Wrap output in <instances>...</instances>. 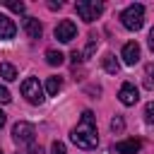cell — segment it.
I'll use <instances>...</instances> for the list:
<instances>
[{
  "instance_id": "15",
  "label": "cell",
  "mask_w": 154,
  "mask_h": 154,
  "mask_svg": "<svg viewBox=\"0 0 154 154\" xmlns=\"http://www.w3.org/2000/svg\"><path fill=\"white\" fill-rule=\"evenodd\" d=\"M60 89H63V79H60V77H48V82H46V91H48V96H55Z\"/></svg>"
},
{
  "instance_id": "23",
  "label": "cell",
  "mask_w": 154,
  "mask_h": 154,
  "mask_svg": "<svg viewBox=\"0 0 154 154\" xmlns=\"http://www.w3.org/2000/svg\"><path fill=\"white\" fill-rule=\"evenodd\" d=\"M70 58H72V63H79V60H82V53H79V51H72Z\"/></svg>"
},
{
  "instance_id": "3",
  "label": "cell",
  "mask_w": 154,
  "mask_h": 154,
  "mask_svg": "<svg viewBox=\"0 0 154 154\" xmlns=\"http://www.w3.org/2000/svg\"><path fill=\"white\" fill-rule=\"evenodd\" d=\"M75 12L79 14V19L94 22V19L103 12V2H96V0H79V2H75Z\"/></svg>"
},
{
  "instance_id": "13",
  "label": "cell",
  "mask_w": 154,
  "mask_h": 154,
  "mask_svg": "<svg viewBox=\"0 0 154 154\" xmlns=\"http://www.w3.org/2000/svg\"><path fill=\"white\" fill-rule=\"evenodd\" d=\"M0 77H2L5 82L17 79V70H14V65H10V63H0Z\"/></svg>"
},
{
  "instance_id": "12",
  "label": "cell",
  "mask_w": 154,
  "mask_h": 154,
  "mask_svg": "<svg viewBox=\"0 0 154 154\" xmlns=\"http://www.w3.org/2000/svg\"><path fill=\"white\" fill-rule=\"evenodd\" d=\"M101 63H103V70H106L108 75H116V72L120 70V65H118V60H116V55H113V53H106Z\"/></svg>"
},
{
  "instance_id": "17",
  "label": "cell",
  "mask_w": 154,
  "mask_h": 154,
  "mask_svg": "<svg viewBox=\"0 0 154 154\" xmlns=\"http://www.w3.org/2000/svg\"><path fill=\"white\" fill-rule=\"evenodd\" d=\"M111 130H113V132H123V130H125V120H123L120 116H116V118L111 120Z\"/></svg>"
},
{
  "instance_id": "24",
  "label": "cell",
  "mask_w": 154,
  "mask_h": 154,
  "mask_svg": "<svg viewBox=\"0 0 154 154\" xmlns=\"http://www.w3.org/2000/svg\"><path fill=\"white\" fill-rule=\"evenodd\" d=\"M149 48H152V53H154V29L149 31Z\"/></svg>"
},
{
  "instance_id": "26",
  "label": "cell",
  "mask_w": 154,
  "mask_h": 154,
  "mask_svg": "<svg viewBox=\"0 0 154 154\" xmlns=\"http://www.w3.org/2000/svg\"><path fill=\"white\" fill-rule=\"evenodd\" d=\"M0 154H5V152H2V149H0Z\"/></svg>"
},
{
  "instance_id": "25",
  "label": "cell",
  "mask_w": 154,
  "mask_h": 154,
  "mask_svg": "<svg viewBox=\"0 0 154 154\" xmlns=\"http://www.w3.org/2000/svg\"><path fill=\"white\" fill-rule=\"evenodd\" d=\"M5 123H7V118H5V113H2V111H0V128H2V125H5Z\"/></svg>"
},
{
  "instance_id": "22",
  "label": "cell",
  "mask_w": 154,
  "mask_h": 154,
  "mask_svg": "<svg viewBox=\"0 0 154 154\" xmlns=\"http://www.w3.org/2000/svg\"><path fill=\"white\" fill-rule=\"evenodd\" d=\"M94 48H96V38H91V41H89V46H87V51H84V53H87V55H91V53H94Z\"/></svg>"
},
{
  "instance_id": "20",
  "label": "cell",
  "mask_w": 154,
  "mask_h": 154,
  "mask_svg": "<svg viewBox=\"0 0 154 154\" xmlns=\"http://www.w3.org/2000/svg\"><path fill=\"white\" fill-rule=\"evenodd\" d=\"M12 96H10V91H7V87L5 84H0V103H7Z\"/></svg>"
},
{
  "instance_id": "9",
  "label": "cell",
  "mask_w": 154,
  "mask_h": 154,
  "mask_svg": "<svg viewBox=\"0 0 154 154\" xmlns=\"http://www.w3.org/2000/svg\"><path fill=\"white\" fill-rule=\"evenodd\" d=\"M24 31H26V36L29 38H41V34H43V26H41V22L36 19V17H26L24 19Z\"/></svg>"
},
{
  "instance_id": "16",
  "label": "cell",
  "mask_w": 154,
  "mask_h": 154,
  "mask_svg": "<svg viewBox=\"0 0 154 154\" xmlns=\"http://www.w3.org/2000/svg\"><path fill=\"white\" fill-rule=\"evenodd\" d=\"M144 87L147 89H154V63L144 65Z\"/></svg>"
},
{
  "instance_id": "4",
  "label": "cell",
  "mask_w": 154,
  "mask_h": 154,
  "mask_svg": "<svg viewBox=\"0 0 154 154\" xmlns=\"http://www.w3.org/2000/svg\"><path fill=\"white\" fill-rule=\"evenodd\" d=\"M22 96L29 101V103H41L46 96H43V87H41V82L36 79V77H26L24 82H22Z\"/></svg>"
},
{
  "instance_id": "7",
  "label": "cell",
  "mask_w": 154,
  "mask_h": 154,
  "mask_svg": "<svg viewBox=\"0 0 154 154\" xmlns=\"http://www.w3.org/2000/svg\"><path fill=\"white\" fill-rule=\"evenodd\" d=\"M118 99H120L123 106H135L137 99H140V91H137V87H135L132 82H125V84L120 87V91H118Z\"/></svg>"
},
{
  "instance_id": "14",
  "label": "cell",
  "mask_w": 154,
  "mask_h": 154,
  "mask_svg": "<svg viewBox=\"0 0 154 154\" xmlns=\"http://www.w3.org/2000/svg\"><path fill=\"white\" fill-rule=\"evenodd\" d=\"M63 60H65V55L60 51H55V48H48L46 51V63L48 65H63Z\"/></svg>"
},
{
  "instance_id": "21",
  "label": "cell",
  "mask_w": 154,
  "mask_h": 154,
  "mask_svg": "<svg viewBox=\"0 0 154 154\" xmlns=\"http://www.w3.org/2000/svg\"><path fill=\"white\" fill-rule=\"evenodd\" d=\"M7 7H10V10H12V12H19V14H22V12H24V2H10V5H7Z\"/></svg>"
},
{
  "instance_id": "1",
  "label": "cell",
  "mask_w": 154,
  "mask_h": 154,
  "mask_svg": "<svg viewBox=\"0 0 154 154\" xmlns=\"http://www.w3.org/2000/svg\"><path fill=\"white\" fill-rule=\"evenodd\" d=\"M70 140L79 149H94L99 144V132H96V123H94V113L91 111H84L82 113V120L70 132Z\"/></svg>"
},
{
  "instance_id": "6",
  "label": "cell",
  "mask_w": 154,
  "mask_h": 154,
  "mask_svg": "<svg viewBox=\"0 0 154 154\" xmlns=\"http://www.w3.org/2000/svg\"><path fill=\"white\" fill-rule=\"evenodd\" d=\"M75 36H77V26H75L72 19H63V22H58V26H55V38H58L60 43H70Z\"/></svg>"
},
{
  "instance_id": "5",
  "label": "cell",
  "mask_w": 154,
  "mask_h": 154,
  "mask_svg": "<svg viewBox=\"0 0 154 154\" xmlns=\"http://www.w3.org/2000/svg\"><path fill=\"white\" fill-rule=\"evenodd\" d=\"M12 140H14V144H19V147H24V144H34V140H36V130H34V125L26 123V120H19V123L12 128Z\"/></svg>"
},
{
  "instance_id": "11",
  "label": "cell",
  "mask_w": 154,
  "mask_h": 154,
  "mask_svg": "<svg viewBox=\"0 0 154 154\" xmlns=\"http://www.w3.org/2000/svg\"><path fill=\"white\" fill-rule=\"evenodd\" d=\"M140 147H142L140 140H123V142L116 144V152H118V154H137Z\"/></svg>"
},
{
  "instance_id": "8",
  "label": "cell",
  "mask_w": 154,
  "mask_h": 154,
  "mask_svg": "<svg viewBox=\"0 0 154 154\" xmlns=\"http://www.w3.org/2000/svg\"><path fill=\"white\" fill-rule=\"evenodd\" d=\"M120 58H123L125 65L140 63V43H137V41H128V43L123 46V51H120Z\"/></svg>"
},
{
  "instance_id": "2",
  "label": "cell",
  "mask_w": 154,
  "mask_h": 154,
  "mask_svg": "<svg viewBox=\"0 0 154 154\" xmlns=\"http://www.w3.org/2000/svg\"><path fill=\"white\" fill-rule=\"evenodd\" d=\"M120 22H123V26L130 29V31L142 29V24H144V7H142L140 2L128 5V7L120 12Z\"/></svg>"
},
{
  "instance_id": "10",
  "label": "cell",
  "mask_w": 154,
  "mask_h": 154,
  "mask_svg": "<svg viewBox=\"0 0 154 154\" xmlns=\"http://www.w3.org/2000/svg\"><path fill=\"white\" fill-rule=\"evenodd\" d=\"M14 34H17L14 22H12L7 14H2V12H0V38H12Z\"/></svg>"
},
{
  "instance_id": "19",
  "label": "cell",
  "mask_w": 154,
  "mask_h": 154,
  "mask_svg": "<svg viewBox=\"0 0 154 154\" xmlns=\"http://www.w3.org/2000/svg\"><path fill=\"white\" fill-rule=\"evenodd\" d=\"M51 154H67V152H65V144H63V142H53Z\"/></svg>"
},
{
  "instance_id": "18",
  "label": "cell",
  "mask_w": 154,
  "mask_h": 154,
  "mask_svg": "<svg viewBox=\"0 0 154 154\" xmlns=\"http://www.w3.org/2000/svg\"><path fill=\"white\" fill-rule=\"evenodd\" d=\"M144 120H147V123H154V101H149V103L144 106Z\"/></svg>"
}]
</instances>
